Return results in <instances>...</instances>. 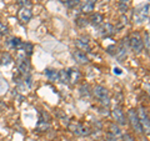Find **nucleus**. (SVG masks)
<instances>
[{
  "mask_svg": "<svg viewBox=\"0 0 150 141\" xmlns=\"http://www.w3.org/2000/svg\"><path fill=\"white\" fill-rule=\"evenodd\" d=\"M69 130L78 136H88L91 133V130L89 129L88 126L79 123V121H71V123L69 124Z\"/></svg>",
  "mask_w": 150,
  "mask_h": 141,
  "instance_id": "obj_2",
  "label": "nucleus"
},
{
  "mask_svg": "<svg viewBox=\"0 0 150 141\" xmlns=\"http://www.w3.org/2000/svg\"><path fill=\"white\" fill-rule=\"evenodd\" d=\"M129 46L130 49L134 51V53H142L143 49H144V44H143V39L140 37V35L138 34V32H135V34H133L130 37H129Z\"/></svg>",
  "mask_w": 150,
  "mask_h": 141,
  "instance_id": "obj_6",
  "label": "nucleus"
},
{
  "mask_svg": "<svg viewBox=\"0 0 150 141\" xmlns=\"http://www.w3.org/2000/svg\"><path fill=\"white\" fill-rule=\"evenodd\" d=\"M23 41L21 39H19V37H11L10 40H8V45L10 46L11 49H15V50H20L21 46H23Z\"/></svg>",
  "mask_w": 150,
  "mask_h": 141,
  "instance_id": "obj_14",
  "label": "nucleus"
},
{
  "mask_svg": "<svg viewBox=\"0 0 150 141\" xmlns=\"http://www.w3.org/2000/svg\"><path fill=\"white\" fill-rule=\"evenodd\" d=\"M143 44H145V49H146V53H149V49H150V43H149V32H145V34H144V40H143Z\"/></svg>",
  "mask_w": 150,
  "mask_h": 141,
  "instance_id": "obj_24",
  "label": "nucleus"
},
{
  "mask_svg": "<svg viewBox=\"0 0 150 141\" xmlns=\"http://www.w3.org/2000/svg\"><path fill=\"white\" fill-rule=\"evenodd\" d=\"M33 49H34V48H33V44H30V43H23V46H21L20 50H23L24 55L30 56L33 54Z\"/></svg>",
  "mask_w": 150,
  "mask_h": 141,
  "instance_id": "obj_21",
  "label": "nucleus"
},
{
  "mask_svg": "<svg viewBox=\"0 0 150 141\" xmlns=\"http://www.w3.org/2000/svg\"><path fill=\"white\" fill-rule=\"evenodd\" d=\"M31 18H33V13L29 8L21 6L20 10L18 11V19L21 24H28V23L31 20Z\"/></svg>",
  "mask_w": 150,
  "mask_h": 141,
  "instance_id": "obj_8",
  "label": "nucleus"
},
{
  "mask_svg": "<svg viewBox=\"0 0 150 141\" xmlns=\"http://www.w3.org/2000/svg\"><path fill=\"white\" fill-rule=\"evenodd\" d=\"M79 4H80V1H79V0H69V1L67 3V5H68L70 9H73V8H75V6H78Z\"/></svg>",
  "mask_w": 150,
  "mask_h": 141,
  "instance_id": "obj_26",
  "label": "nucleus"
},
{
  "mask_svg": "<svg viewBox=\"0 0 150 141\" xmlns=\"http://www.w3.org/2000/svg\"><path fill=\"white\" fill-rule=\"evenodd\" d=\"M50 128V125H49V120H45L43 116L39 119V121H38V125H36V130L38 131H46V130H49Z\"/></svg>",
  "mask_w": 150,
  "mask_h": 141,
  "instance_id": "obj_17",
  "label": "nucleus"
},
{
  "mask_svg": "<svg viewBox=\"0 0 150 141\" xmlns=\"http://www.w3.org/2000/svg\"><path fill=\"white\" fill-rule=\"evenodd\" d=\"M45 76L48 78V80H49V81H51V82L56 81V80H58V70L50 69V68L45 69Z\"/></svg>",
  "mask_w": 150,
  "mask_h": 141,
  "instance_id": "obj_18",
  "label": "nucleus"
},
{
  "mask_svg": "<svg viewBox=\"0 0 150 141\" xmlns=\"http://www.w3.org/2000/svg\"><path fill=\"white\" fill-rule=\"evenodd\" d=\"M109 133H110V134H112V135H115L116 137L121 135V131H120V129H119V128H118V126H116L115 124H111V125H110V131H109Z\"/></svg>",
  "mask_w": 150,
  "mask_h": 141,
  "instance_id": "obj_23",
  "label": "nucleus"
},
{
  "mask_svg": "<svg viewBox=\"0 0 150 141\" xmlns=\"http://www.w3.org/2000/svg\"><path fill=\"white\" fill-rule=\"evenodd\" d=\"M111 116H112V119L115 120L116 124H119V125H125L126 124L125 115H124V112L120 107H118V106L114 107V109L111 110Z\"/></svg>",
  "mask_w": 150,
  "mask_h": 141,
  "instance_id": "obj_9",
  "label": "nucleus"
},
{
  "mask_svg": "<svg viewBox=\"0 0 150 141\" xmlns=\"http://www.w3.org/2000/svg\"><path fill=\"white\" fill-rule=\"evenodd\" d=\"M80 94H81V96L85 94V96H89L90 95V91H89V85H83L80 87Z\"/></svg>",
  "mask_w": 150,
  "mask_h": 141,
  "instance_id": "obj_25",
  "label": "nucleus"
},
{
  "mask_svg": "<svg viewBox=\"0 0 150 141\" xmlns=\"http://www.w3.org/2000/svg\"><path fill=\"white\" fill-rule=\"evenodd\" d=\"M16 3L19 4V5H21V6H25L28 4V0H16Z\"/></svg>",
  "mask_w": 150,
  "mask_h": 141,
  "instance_id": "obj_31",
  "label": "nucleus"
},
{
  "mask_svg": "<svg viewBox=\"0 0 150 141\" xmlns=\"http://www.w3.org/2000/svg\"><path fill=\"white\" fill-rule=\"evenodd\" d=\"M95 4H96V0H86L85 4L83 5L81 8V11L84 14H89L94 10V8H95Z\"/></svg>",
  "mask_w": 150,
  "mask_h": 141,
  "instance_id": "obj_16",
  "label": "nucleus"
},
{
  "mask_svg": "<svg viewBox=\"0 0 150 141\" xmlns=\"http://www.w3.org/2000/svg\"><path fill=\"white\" fill-rule=\"evenodd\" d=\"M5 107H6V105L4 104V102H3L1 100H0V111H3L4 109H5Z\"/></svg>",
  "mask_w": 150,
  "mask_h": 141,
  "instance_id": "obj_32",
  "label": "nucleus"
},
{
  "mask_svg": "<svg viewBox=\"0 0 150 141\" xmlns=\"http://www.w3.org/2000/svg\"><path fill=\"white\" fill-rule=\"evenodd\" d=\"M149 19V4L146 3L143 6H139L135 9L134 11V21L140 24V23H144Z\"/></svg>",
  "mask_w": 150,
  "mask_h": 141,
  "instance_id": "obj_4",
  "label": "nucleus"
},
{
  "mask_svg": "<svg viewBox=\"0 0 150 141\" xmlns=\"http://www.w3.org/2000/svg\"><path fill=\"white\" fill-rule=\"evenodd\" d=\"M130 6V0H119V10L121 13H126Z\"/></svg>",
  "mask_w": 150,
  "mask_h": 141,
  "instance_id": "obj_22",
  "label": "nucleus"
},
{
  "mask_svg": "<svg viewBox=\"0 0 150 141\" xmlns=\"http://www.w3.org/2000/svg\"><path fill=\"white\" fill-rule=\"evenodd\" d=\"M121 73H123V71H121V69H119V68H114V74L120 75Z\"/></svg>",
  "mask_w": 150,
  "mask_h": 141,
  "instance_id": "obj_33",
  "label": "nucleus"
},
{
  "mask_svg": "<svg viewBox=\"0 0 150 141\" xmlns=\"http://www.w3.org/2000/svg\"><path fill=\"white\" fill-rule=\"evenodd\" d=\"M67 70H68V75H69V82L75 84L79 79H80V73H79L78 69L70 68V69H67Z\"/></svg>",
  "mask_w": 150,
  "mask_h": 141,
  "instance_id": "obj_13",
  "label": "nucleus"
},
{
  "mask_svg": "<svg viewBox=\"0 0 150 141\" xmlns=\"http://www.w3.org/2000/svg\"><path fill=\"white\" fill-rule=\"evenodd\" d=\"M123 141H137V140H135L130 134H125V135H123Z\"/></svg>",
  "mask_w": 150,
  "mask_h": 141,
  "instance_id": "obj_30",
  "label": "nucleus"
},
{
  "mask_svg": "<svg viewBox=\"0 0 150 141\" xmlns=\"http://www.w3.org/2000/svg\"><path fill=\"white\" fill-rule=\"evenodd\" d=\"M115 27L112 26L111 24H109V23H106V24H101V27H100V34L101 36L104 37H109L111 35L115 34Z\"/></svg>",
  "mask_w": 150,
  "mask_h": 141,
  "instance_id": "obj_11",
  "label": "nucleus"
},
{
  "mask_svg": "<svg viewBox=\"0 0 150 141\" xmlns=\"http://www.w3.org/2000/svg\"><path fill=\"white\" fill-rule=\"evenodd\" d=\"M58 80L63 84H69V75H68V70H59L58 71Z\"/></svg>",
  "mask_w": 150,
  "mask_h": 141,
  "instance_id": "obj_20",
  "label": "nucleus"
},
{
  "mask_svg": "<svg viewBox=\"0 0 150 141\" xmlns=\"http://www.w3.org/2000/svg\"><path fill=\"white\" fill-rule=\"evenodd\" d=\"M93 92H94V95H95V97L101 102L103 105H104V106H109V104H110L109 91H108V89L105 86L96 85L95 87H94Z\"/></svg>",
  "mask_w": 150,
  "mask_h": 141,
  "instance_id": "obj_1",
  "label": "nucleus"
},
{
  "mask_svg": "<svg viewBox=\"0 0 150 141\" xmlns=\"http://www.w3.org/2000/svg\"><path fill=\"white\" fill-rule=\"evenodd\" d=\"M90 23L94 25V26H99L103 24V21H104V16H103V14H99V13H95L93 14V15L90 16Z\"/></svg>",
  "mask_w": 150,
  "mask_h": 141,
  "instance_id": "obj_15",
  "label": "nucleus"
},
{
  "mask_svg": "<svg viewBox=\"0 0 150 141\" xmlns=\"http://www.w3.org/2000/svg\"><path fill=\"white\" fill-rule=\"evenodd\" d=\"M60 1H63V3H65V4H67V3L69 1V0H60Z\"/></svg>",
  "mask_w": 150,
  "mask_h": 141,
  "instance_id": "obj_34",
  "label": "nucleus"
},
{
  "mask_svg": "<svg viewBox=\"0 0 150 141\" xmlns=\"http://www.w3.org/2000/svg\"><path fill=\"white\" fill-rule=\"evenodd\" d=\"M76 24L79 26H85L88 24V21H86V19H83V18H78L76 19Z\"/></svg>",
  "mask_w": 150,
  "mask_h": 141,
  "instance_id": "obj_28",
  "label": "nucleus"
},
{
  "mask_svg": "<svg viewBox=\"0 0 150 141\" xmlns=\"http://www.w3.org/2000/svg\"><path fill=\"white\" fill-rule=\"evenodd\" d=\"M8 27H6V25L5 24H3L1 21H0V34L1 35H6L8 34Z\"/></svg>",
  "mask_w": 150,
  "mask_h": 141,
  "instance_id": "obj_27",
  "label": "nucleus"
},
{
  "mask_svg": "<svg viewBox=\"0 0 150 141\" xmlns=\"http://www.w3.org/2000/svg\"><path fill=\"white\" fill-rule=\"evenodd\" d=\"M128 120L135 131L138 134H142L143 133V129H142V125H140V121H139V117H138V114H137V110L135 109H130L128 111Z\"/></svg>",
  "mask_w": 150,
  "mask_h": 141,
  "instance_id": "obj_7",
  "label": "nucleus"
},
{
  "mask_svg": "<svg viewBox=\"0 0 150 141\" xmlns=\"http://www.w3.org/2000/svg\"><path fill=\"white\" fill-rule=\"evenodd\" d=\"M106 141H118V137H116L115 135L108 133V134H106Z\"/></svg>",
  "mask_w": 150,
  "mask_h": 141,
  "instance_id": "obj_29",
  "label": "nucleus"
},
{
  "mask_svg": "<svg viewBox=\"0 0 150 141\" xmlns=\"http://www.w3.org/2000/svg\"><path fill=\"white\" fill-rule=\"evenodd\" d=\"M74 59H75V61L79 63V64H83V65H85L89 63V58H88V55L85 53H83V51L80 50H76V51H74Z\"/></svg>",
  "mask_w": 150,
  "mask_h": 141,
  "instance_id": "obj_12",
  "label": "nucleus"
},
{
  "mask_svg": "<svg viewBox=\"0 0 150 141\" xmlns=\"http://www.w3.org/2000/svg\"><path fill=\"white\" fill-rule=\"evenodd\" d=\"M13 63V56L9 53H3L1 56H0V65L3 66H8Z\"/></svg>",
  "mask_w": 150,
  "mask_h": 141,
  "instance_id": "obj_19",
  "label": "nucleus"
},
{
  "mask_svg": "<svg viewBox=\"0 0 150 141\" xmlns=\"http://www.w3.org/2000/svg\"><path fill=\"white\" fill-rule=\"evenodd\" d=\"M16 68H18V71L20 74H29L30 71V61L29 59H28V56L24 55V54H19L16 56Z\"/></svg>",
  "mask_w": 150,
  "mask_h": 141,
  "instance_id": "obj_3",
  "label": "nucleus"
},
{
  "mask_svg": "<svg viewBox=\"0 0 150 141\" xmlns=\"http://www.w3.org/2000/svg\"><path fill=\"white\" fill-rule=\"evenodd\" d=\"M75 46L78 48V50L83 51V53H89V51L91 50L90 45H89L88 39H84V37H80V39L75 40Z\"/></svg>",
  "mask_w": 150,
  "mask_h": 141,
  "instance_id": "obj_10",
  "label": "nucleus"
},
{
  "mask_svg": "<svg viewBox=\"0 0 150 141\" xmlns=\"http://www.w3.org/2000/svg\"><path fill=\"white\" fill-rule=\"evenodd\" d=\"M137 114L139 117V121H140V125H142V129H143V133H149L150 130V121H149V115H148V111L144 107H139L137 110Z\"/></svg>",
  "mask_w": 150,
  "mask_h": 141,
  "instance_id": "obj_5",
  "label": "nucleus"
}]
</instances>
